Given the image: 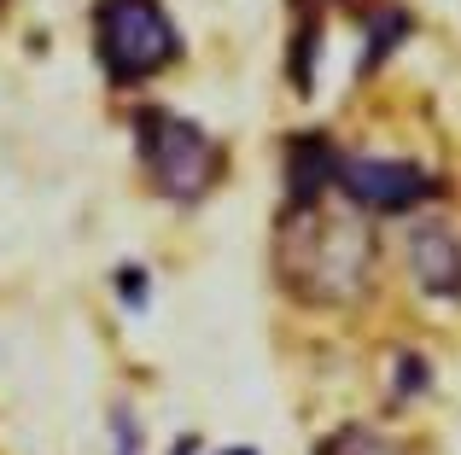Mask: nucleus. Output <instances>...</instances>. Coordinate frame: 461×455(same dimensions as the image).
<instances>
[{"instance_id": "1", "label": "nucleus", "mask_w": 461, "mask_h": 455, "mask_svg": "<svg viewBox=\"0 0 461 455\" xmlns=\"http://www.w3.org/2000/svg\"><path fill=\"white\" fill-rule=\"evenodd\" d=\"M281 274L310 304H357L374 281V234L357 210H286Z\"/></svg>"}, {"instance_id": "7", "label": "nucleus", "mask_w": 461, "mask_h": 455, "mask_svg": "<svg viewBox=\"0 0 461 455\" xmlns=\"http://www.w3.org/2000/svg\"><path fill=\"white\" fill-rule=\"evenodd\" d=\"M327 455H403L392 444V438H380V433H368V426H345V433L327 444Z\"/></svg>"}, {"instance_id": "3", "label": "nucleus", "mask_w": 461, "mask_h": 455, "mask_svg": "<svg viewBox=\"0 0 461 455\" xmlns=\"http://www.w3.org/2000/svg\"><path fill=\"white\" fill-rule=\"evenodd\" d=\"M135 135H140L147 175L164 199L193 205V199L211 193L216 170H222V152H216V140L204 135L199 123H187V117H176V112H140Z\"/></svg>"}, {"instance_id": "5", "label": "nucleus", "mask_w": 461, "mask_h": 455, "mask_svg": "<svg viewBox=\"0 0 461 455\" xmlns=\"http://www.w3.org/2000/svg\"><path fill=\"white\" fill-rule=\"evenodd\" d=\"M409 251H415V274H420V286H427V298L456 304V228L444 217L420 222Z\"/></svg>"}, {"instance_id": "9", "label": "nucleus", "mask_w": 461, "mask_h": 455, "mask_svg": "<svg viewBox=\"0 0 461 455\" xmlns=\"http://www.w3.org/2000/svg\"><path fill=\"white\" fill-rule=\"evenodd\" d=\"M228 455H258V450H228Z\"/></svg>"}, {"instance_id": "6", "label": "nucleus", "mask_w": 461, "mask_h": 455, "mask_svg": "<svg viewBox=\"0 0 461 455\" xmlns=\"http://www.w3.org/2000/svg\"><path fill=\"white\" fill-rule=\"evenodd\" d=\"M333 164H339V152L321 135H298L286 147V193H293V210L321 205V193L333 187Z\"/></svg>"}, {"instance_id": "2", "label": "nucleus", "mask_w": 461, "mask_h": 455, "mask_svg": "<svg viewBox=\"0 0 461 455\" xmlns=\"http://www.w3.org/2000/svg\"><path fill=\"white\" fill-rule=\"evenodd\" d=\"M94 41H100V65L112 82H147L181 53L164 0H100Z\"/></svg>"}, {"instance_id": "8", "label": "nucleus", "mask_w": 461, "mask_h": 455, "mask_svg": "<svg viewBox=\"0 0 461 455\" xmlns=\"http://www.w3.org/2000/svg\"><path fill=\"white\" fill-rule=\"evenodd\" d=\"M112 455H140V433H135V415L117 409V450Z\"/></svg>"}, {"instance_id": "4", "label": "nucleus", "mask_w": 461, "mask_h": 455, "mask_svg": "<svg viewBox=\"0 0 461 455\" xmlns=\"http://www.w3.org/2000/svg\"><path fill=\"white\" fill-rule=\"evenodd\" d=\"M333 187H345V199L362 217H403V210L438 199V175H427L409 158H374V152H339Z\"/></svg>"}]
</instances>
